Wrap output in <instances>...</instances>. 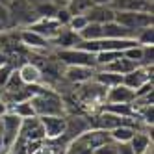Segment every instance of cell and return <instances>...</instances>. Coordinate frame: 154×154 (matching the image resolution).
I'll return each mask as SVG.
<instances>
[{"mask_svg":"<svg viewBox=\"0 0 154 154\" xmlns=\"http://www.w3.org/2000/svg\"><path fill=\"white\" fill-rule=\"evenodd\" d=\"M34 112L37 117H45V115H67L65 112V100L58 91L50 89V87H41V91L35 93L30 98Z\"/></svg>","mask_w":154,"mask_h":154,"instance_id":"cell-1","label":"cell"},{"mask_svg":"<svg viewBox=\"0 0 154 154\" xmlns=\"http://www.w3.org/2000/svg\"><path fill=\"white\" fill-rule=\"evenodd\" d=\"M54 58L56 61H60L63 67H71V65H80V67H93L97 69V60H95V54L91 52H85L82 48H58L54 52Z\"/></svg>","mask_w":154,"mask_h":154,"instance_id":"cell-2","label":"cell"},{"mask_svg":"<svg viewBox=\"0 0 154 154\" xmlns=\"http://www.w3.org/2000/svg\"><path fill=\"white\" fill-rule=\"evenodd\" d=\"M119 24L132 30L136 34L137 30L152 26V13L150 11H115V19Z\"/></svg>","mask_w":154,"mask_h":154,"instance_id":"cell-3","label":"cell"},{"mask_svg":"<svg viewBox=\"0 0 154 154\" xmlns=\"http://www.w3.org/2000/svg\"><path fill=\"white\" fill-rule=\"evenodd\" d=\"M89 128H91V119L87 115H76V113L65 115V132L60 139L63 143H69L74 137L82 136L84 132H87Z\"/></svg>","mask_w":154,"mask_h":154,"instance_id":"cell-4","label":"cell"},{"mask_svg":"<svg viewBox=\"0 0 154 154\" xmlns=\"http://www.w3.org/2000/svg\"><path fill=\"white\" fill-rule=\"evenodd\" d=\"M20 123H23V119L17 117L11 112H8V113H4L2 117H0V134H2L6 149H11L13 143L17 141L19 130H20Z\"/></svg>","mask_w":154,"mask_h":154,"instance_id":"cell-5","label":"cell"},{"mask_svg":"<svg viewBox=\"0 0 154 154\" xmlns=\"http://www.w3.org/2000/svg\"><path fill=\"white\" fill-rule=\"evenodd\" d=\"M104 95H106V87L97 84L95 80H89V82L82 84L80 89H78L80 102L82 104H93V106H97V109L104 102Z\"/></svg>","mask_w":154,"mask_h":154,"instance_id":"cell-6","label":"cell"},{"mask_svg":"<svg viewBox=\"0 0 154 154\" xmlns=\"http://www.w3.org/2000/svg\"><path fill=\"white\" fill-rule=\"evenodd\" d=\"M19 41H20V45L30 48L32 52H48L50 50V41L47 37H43L39 35L37 32L34 30H30V28H20L19 32Z\"/></svg>","mask_w":154,"mask_h":154,"instance_id":"cell-7","label":"cell"},{"mask_svg":"<svg viewBox=\"0 0 154 154\" xmlns=\"http://www.w3.org/2000/svg\"><path fill=\"white\" fill-rule=\"evenodd\" d=\"M20 141H43L45 139V130H43V125L39 117H30V119H23L20 123V130H19V137Z\"/></svg>","mask_w":154,"mask_h":154,"instance_id":"cell-8","label":"cell"},{"mask_svg":"<svg viewBox=\"0 0 154 154\" xmlns=\"http://www.w3.org/2000/svg\"><path fill=\"white\" fill-rule=\"evenodd\" d=\"M134 100H136L134 89L126 87L125 84H117L113 87H109V89H106L102 104H132Z\"/></svg>","mask_w":154,"mask_h":154,"instance_id":"cell-9","label":"cell"},{"mask_svg":"<svg viewBox=\"0 0 154 154\" xmlns=\"http://www.w3.org/2000/svg\"><path fill=\"white\" fill-rule=\"evenodd\" d=\"M95 71H97V69H93V67H80V65H71V67H63L61 78H65L69 84L82 85V84H85V82L93 80Z\"/></svg>","mask_w":154,"mask_h":154,"instance_id":"cell-10","label":"cell"},{"mask_svg":"<svg viewBox=\"0 0 154 154\" xmlns=\"http://www.w3.org/2000/svg\"><path fill=\"white\" fill-rule=\"evenodd\" d=\"M43 130H45V139H60L65 132V115H45L39 117Z\"/></svg>","mask_w":154,"mask_h":154,"instance_id":"cell-11","label":"cell"},{"mask_svg":"<svg viewBox=\"0 0 154 154\" xmlns=\"http://www.w3.org/2000/svg\"><path fill=\"white\" fill-rule=\"evenodd\" d=\"M26 28H30V30H34V32H37L39 35H43V37H47L48 41H52L54 37H56L58 34H60V30L63 28L56 19H37V20H34L30 26H26Z\"/></svg>","mask_w":154,"mask_h":154,"instance_id":"cell-12","label":"cell"},{"mask_svg":"<svg viewBox=\"0 0 154 154\" xmlns=\"http://www.w3.org/2000/svg\"><path fill=\"white\" fill-rule=\"evenodd\" d=\"M149 80H152V67H136V69H132L130 72L123 74L121 84H125L126 87H130V89L136 91L141 84H145Z\"/></svg>","mask_w":154,"mask_h":154,"instance_id":"cell-13","label":"cell"},{"mask_svg":"<svg viewBox=\"0 0 154 154\" xmlns=\"http://www.w3.org/2000/svg\"><path fill=\"white\" fill-rule=\"evenodd\" d=\"M84 15L87 17L89 23L106 24V23H112V20L115 19V9L112 6H106V4H93Z\"/></svg>","mask_w":154,"mask_h":154,"instance_id":"cell-14","label":"cell"},{"mask_svg":"<svg viewBox=\"0 0 154 154\" xmlns=\"http://www.w3.org/2000/svg\"><path fill=\"white\" fill-rule=\"evenodd\" d=\"M20 80L24 82V85H35V84H43V71L37 63L34 61H24L20 67L17 69Z\"/></svg>","mask_w":154,"mask_h":154,"instance_id":"cell-15","label":"cell"},{"mask_svg":"<svg viewBox=\"0 0 154 154\" xmlns=\"http://www.w3.org/2000/svg\"><path fill=\"white\" fill-rule=\"evenodd\" d=\"M134 149V154H149L152 152V130H136V134L128 141Z\"/></svg>","mask_w":154,"mask_h":154,"instance_id":"cell-16","label":"cell"},{"mask_svg":"<svg viewBox=\"0 0 154 154\" xmlns=\"http://www.w3.org/2000/svg\"><path fill=\"white\" fill-rule=\"evenodd\" d=\"M134 32L119 24L117 20L102 24V39H134Z\"/></svg>","mask_w":154,"mask_h":154,"instance_id":"cell-17","label":"cell"},{"mask_svg":"<svg viewBox=\"0 0 154 154\" xmlns=\"http://www.w3.org/2000/svg\"><path fill=\"white\" fill-rule=\"evenodd\" d=\"M78 43H80V35L74 34V32L69 30L67 26H63V28L60 30V34L50 41V45L58 50V48H71V47H76Z\"/></svg>","mask_w":154,"mask_h":154,"instance_id":"cell-18","label":"cell"},{"mask_svg":"<svg viewBox=\"0 0 154 154\" xmlns=\"http://www.w3.org/2000/svg\"><path fill=\"white\" fill-rule=\"evenodd\" d=\"M93 80H95L97 84L104 85L106 89H109V87H113V85L121 84L123 76L117 74V72H112V71H106V69H97V71H95V76H93Z\"/></svg>","mask_w":154,"mask_h":154,"instance_id":"cell-19","label":"cell"},{"mask_svg":"<svg viewBox=\"0 0 154 154\" xmlns=\"http://www.w3.org/2000/svg\"><path fill=\"white\" fill-rule=\"evenodd\" d=\"M98 109H102V112H109V113H113L117 117H123V119L137 117L136 115V109H134L132 104H100Z\"/></svg>","mask_w":154,"mask_h":154,"instance_id":"cell-20","label":"cell"},{"mask_svg":"<svg viewBox=\"0 0 154 154\" xmlns=\"http://www.w3.org/2000/svg\"><path fill=\"white\" fill-rule=\"evenodd\" d=\"M136 126L134 125H121L113 130H109V139L115 143H128L132 139V136L136 134Z\"/></svg>","mask_w":154,"mask_h":154,"instance_id":"cell-21","label":"cell"},{"mask_svg":"<svg viewBox=\"0 0 154 154\" xmlns=\"http://www.w3.org/2000/svg\"><path fill=\"white\" fill-rule=\"evenodd\" d=\"M9 112L15 113L17 117L20 119H30V117H35V112H34V106H32L30 98L28 100H20V102H15L9 106Z\"/></svg>","mask_w":154,"mask_h":154,"instance_id":"cell-22","label":"cell"},{"mask_svg":"<svg viewBox=\"0 0 154 154\" xmlns=\"http://www.w3.org/2000/svg\"><path fill=\"white\" fill-rule=\"evenodd\" d=\"M78 35H80L82 41H98V39H102V24L87 23V26L80 32Z\"/></svg>","mask_w":154,"mask_h":154,"instance_id":"cell-23","label":"cell"},{"mask_svg":"<svg viewBox=\"0 0 154 154\" xmlns=\"http://www.w3.org/2000/svg\"><path fill=\"white\" fill-rule=\"evenodd\" d=\"M23 87H24V82L20 80V76H19V72H17V67H15L13 72H11V76H9V80L6 82L2 93H6V95H13V93H19Z\"/></svg>","mask_w":154,"mask_h":154,"instance_id":"cell-24","label":"cell"},{"mask_svg":"<svg viewBox=\"0 0 154 154\" xmlns=\"http://www.w3.org/2000/svg\"><path fill=\"white\" fill-rule=\"evenodd\" d=\"M91 6H93L91 0H69L67 9L71 11V15H84Z\"/></svg>","mask_w":154,"mask_h":154,"instance_id":"cell-25","label":"cell"},{"mask_svg":"<svg viewBox=\"0 0 154 154\" xmlns=\"http://www.w3.org/2000/svg\"><path fill=\"white\" fill-rule=\"evenodd\" d=\"M152 35H154V28L152 26H147V28H141L136 32V43L139 47H145V45H152Z\"/></svg>","mask_w":154,"mask_h":154,"instance_id":"cell-26","label":"cell"},{"mask_svg":"<svg viewBox=\"0 0 154 154\" xmlns=\"http://www.w3.org/2000/svg\"><path fill=\"white\" fill-rule=\"evenodd\" d=\"M87 23H89V20H87L85 15H72L71 20H69V24H67V28L72 30L74 34H80V32L87 26Z\"/></svg>","mask_w":154,"mask_h":154,"instance_id":"cell-27","label":"cell"},{"mask_svg":"<svg viewBox=\"0 0 154 154\" xmlns=\"http://www.w3.org/2000/svg\"><path fill=\"white\" fill-rule=\"evenodd\" d=\"M123 56L126 60H130V61H134L136 65H139L141 63V56H143V47H139V45L130 47V48L123 50Z\"/></svg>","mask_w":154,"mask_h":154,"instance_id":"cell-28","label":"cell"},{"mask_svg":"<svg viewBox=\"0 0 154 154\" xmlns=\"http://www.w3.org/2000/svg\"><path fill=\"white\" fill-rule=\"evenodd\" d=\"M91 154H117V143L115 141H106L102 145H98L97 149H93Z\"/></svg>","mask_w":154,"mask_h":154,"instance_id":"cell-29","label":"cell"},{"mask_svg":"<svg viewBox=\"0 0 154 154\" xmlns=\"http://www.w3.org/2000/svg\"><path fill=\"white\" fill-rule=\"evenodd\" d=\"M13 69H15L13 63H4L2 67H0V89H4V85L9 80V76H11Z\"/></svg>","mask_w":154,"mask_h":154,"instance_id":"cell-30","label":"cell"},{"mask_svg":"<svg viewBox=\"0 0 154 154\" xmlns=\"http://www.w3.org/2000/svg\"><path fill=\"white\" fill-rule=\"evenodd\" d=\"M0 23L6 28H11V13H9V6L0 2Z\"/></svg>","mask_w":154,"mask_h":154,"instance_id":"cell-31","label":"cell"},{"mask_svg":"<svg viewBox=\"0 0 154 154\" xmlns=\"http://www.w3.org/2000/svg\"><path fill=\"white\" fill-rule=\"evenodd\" d=\"M152 87H154V82L152 80H149V82H145V84H141L137 89L134 91L136 93V98H143V97H149V95H152Z\"/></svg>","mask_w":154,"mask_h":154,"instance_id":"cell-32","label":"cell"},{"mask_svg":"<svg viewBox=\"0 0 154 154\" xmlns=\"http://www.w3.org/2000/svg\"><path fill=\"white\" fill-rule=\"evenodd\" d=\"M71 11L67 8H58V11H56V15H54V19L58 20V23L61 24V26H67L69 24V20H71Z\"/></svg>","mask_w":154,"mask_h":154,"instance_id":"cell-33","label":"cell"},{"mask_svg":"<svg viewBox=\"0 0 154 154\" xmlns=\"http://www.w3.org/2000/svg\"><path fill=\"white\" fill-rule=\"evenodd\" d=\"M117 154H134L130 143H117Z\"/></svg>","mask_w":154,"mask_h":154,"instance_id":"cell-34","label":"cell"},{"mask_svg":"<svg viewBox=\"0 0 154 154\" xmlns=\"http://www.w3.org/2000/svg\"><path fill=\"white\" fill-rule=\"evenodd\" d=\"M8 112H9V106L6 102V98L2 97V93H0V117H2L4 113H8Z\"/></svg>","mask_w":154,"mask_h":154,"instance_id":"cell-35","label":"cell"},{"mask_svg":"<svg viewBox=\"0 0 154 154\" xmlns=\"http://www.w3.org/2000/svg\"><path fill=\"white\" fill-rule=\"evenodd\" d=\"M4 63H9V58H8V52L0 48V67H2Z\"/></svg>","mask_w":154,"mask_h":154,"instance_id":"cell-36","label":"cell"},{"mask_svg":"<svg viewBox=\"0 0 154 154\" xmlns=\"http://www.w3.org/2000/svg\"><path fill=\"white\" fill-rule=\"evenodd\" d=\"M91 2H93V4H106V6H109L113 0H91Z\"/></svg>","mask_w":154,"mask_h":154,"instance_id":"cell-37","label":"cell"},{"mask_svg":"<svg viewBox=\"0 0 154 154\" xmlns=\"http://www.w3.org/2000/svg\"><path fill=\"white\" fill-rule=\"evenodd\" d=\"M43 2H50V0H30V4H32V6H35V4H43Z\"/></svg>","mask_w":154,"mask_h":154,"instance_id":"cell-38","label":"cell"},{"mask_svg":"<svg viewBox=\"0 0 154 154\" xmlns=\"http://www.w3.org/2000/svg\"><path fill=\"white\" fill-rule=\"evenodd\" d=\"M4 32H8V28H6L2 23H0V34H4Z\"/></svg>","mask_w":154,"mask_h":154,"instance_id":"cell-39","label":"cell"},{"mask_svg":"<svg viewBox=\"0 0 154 154\" xmlns=\"http://www.w3.org/2000/svg\"><path fill=\"white\" fill-rule=\"evenodd\" d=\"M2 149H6V147H4V139H2V134H0V150H2Z\"/></svg>","mask_w":154,"mask_h":154,"instance_id":"cell-40","label":"cell"},{"mask_svg":"<svg viewBox=\"0 0 154 154\" xmlns=\"http://www.w3.org/2000/svg\"><path fill=\"white\" fill-rule=\"evenodd\" d=\"M6 150H8V149H2V150H0V154H6Z\"/></svg>","mask_w":154,"mask_h":154,"instance_id":"cell-41","label":"cell"},{"mask_svg":"<svg viewBox=\"0 0 154 154\" xmlns=\"http://www.w3.org/2000/svg\"><path fill=\"white\" fill-rule=\"evenodd\" d=\"M0 93H2V89H0Z\"/></svg>","mask_w":154,"mask_h":154,"instance_id":"cell-42","label":"cell"},{"mask_svg":"<svg viewBox=\"0 0 154 154\" xmlns=\"http://www.w3.org/2000/svg\"><path fill=\"white\" fill-rule=\"evenodd\" d=\"M149 154H152V152H149Z\"/></svg>","mask_w":154,"mask_h":154,"instance_id":"cell-43","label":"cell"}]
</instances>
